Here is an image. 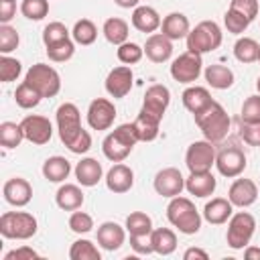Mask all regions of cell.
<instances>
[{
    "label": "cell",
    "instance_id": "1",
    "mask_svg": "<svg viewBox=\"0 0 260 260\" xmlns=\"http://www.w3.org/2000/svg\"><path fill=\"white\" fill-rule=\"evenodd\" d=\"M57 130L61 142L73 152V154H85L91 148V134L81 126V114L75 104L65 102L55 112Z\"/></svg>",
    "mask_w": 260,
    "mask_h": 260
},
{
    "label": "cell",
    "instance_id": "2",
    "mask_svg": "<svg viewBox=\"0 0 260 260\" xmlns=\"http://www.w3.org/2000/svg\"><path fill=\"white\" fill-rule=\"evenodd\" d=\"M193 118H195V124L201 130L203 138L209 140V142H213V144L221 142L228 136V132H230V116L223 110V106L217 104L215 100L205 110H201L199 114H195Z\"/></svg>",
    "mask_w": 260,
    "mask_h": 260
},
{
    "label": "cell",
    "instance_id": "3",
    "mask_svg": "<svg viewBox=\"0 0 260 260\" xmlns=\"http://www.w3.org/2000/svg\"><path fill=\"white\" fill-rule=\"evenodd\" d=\"M167 219L171 221L173 228H177L185 236H193L201 230V213L197 211L195 203L187 197H173L167 205Z\"/></svg>",
    "mask_w": 260,
    "mask_h": 260
},
{
    "label": "cell",
    "instance_id": "4",
    "mask_svg": "<svg viewBox=\"0 0 260 260\" xmlns=\"http://www.w3.org/2000/svg\"><path fill=\"white\" fill-rule=\"evenodd\" d=\"M138 142V136H136V130H134V124H120L116 126L102 142V150H104V156L112 162H122L130 152L132 148L136 146Z\"/></svg>",
    "mask_w": 260,
    "mask_h": 260
},
{
    "label": "cell",
    "instance_id": "5",
    "mask_svg": "<svg viewBox=\"0 0 260 260\" xmlns=\"http://www.w3.org/2000/svg\"><path fill=\"white\" fill-rule=\"evenodd\" d=\"M221 39H223V32H221L217 22L201 20L187 35V51L197 53V55L211 53V51H215L221 45Z\"/></svg>",
    "mask_w": 260,
    "mask_h": 260
},
{
    "label": "cell",
    "instance_id": "6",
    "mask_svg": "<svg viewBox=\"0 0 260 260\" xmlns=\"http://www.w3.org/2000/svg\"><path fill=\"white\" fill-rule=\"evenodd\" d=\"M37 230V217L28 211H6L0 215V234L6 240H30Z\"/></svg>",
    "mask_w": 260,
    "mask_h": 260
},
{
    "label": "cell",
    "instance_id": "7",
    "mask_svg": "<svg viewBox=\"0 0 260 260\" xmlns=\"http://www.w3.org/2000/svg\"><path fill=\"white\" fill-rule=\"evenodd\" d=\"M24 81L32 85L43 98H55L61 91V75L47 63H35L32 67H28Z\"/></svg>",
    "mask_w": 260,
    "mask_h": 260
},
{
    "label": "cell",
    "instance_id": "8",
    "mask_svg": "<svg viewBox=\"0 0 260 260\" xmlns=\"http://www.w3.org/2000/svg\"><path fill=\"white\" fill-rule=\"evenodd\" d=\"M256 232V219L248 211H238L228 219V246L232 250H244Z\"/></svg>",
    "mask_w": 260,
    "mask_h": 260
},
{
    "label": "cell",
    "instance_id": "9",
    "mask_svg": "<svg viewBox=\"0 0 260 260\" xmlns=\"http://www.w3.org/2000/svg\"><path fill=\"white\" fill-rule=\"evenodd\" d=\"M215 146L209 140H195L189 144L187 152H185V165L189 169V173H205L211 171V167L215 165Z\"/></svg>",
    "mask_w": 260,
    "mask_h": 260
},
{
    "label": "cell",
    "instance_id": "10",
    "mask_svg": "<svg viewBox=\"0 0 260 260\" xmlns=\"http://www.w3.org/2000/svg\"><path fill=\"white\" fill-rule=\"evenodd\" d=\"M201 71H203V59H201V55L191 53V51L181 53L171 63V77L175 81H179V83H187L189 85V83L197 81Z\"/></svg>",
    "mask_w": 260,
    "mask_h": 260
},
{
    "label": "cell",
    "instance_id": "11",
    "mask_svg": "<svg viewBox=\"0 0 260 260\" xmlns=\"http://www.w3.org/2000/svg\"><path fill=\"white\" fill-rule=\"evenodd\" d=\"M215 167L219 171V175L228 177V179H236L244 173L246 169V154L240 146H223L217 154H215Z\"/></svg>",
    "mask_w": 260,
    "mask_h": 260
},
{
    "label": "cell",
    "instance_id": "12",
    "mask_svg": "<svg viewBox=\"0 0 260 260\" xmlns=\"http://www.w3.org/2000/svg\"><path fill=\"white\" fill-rule=\"evenodd\" d=\"M116 120V106L108 98H95L87 106V124L91 130H108Z\"/></svg>",
    "mask_w": 260,
    "mask_h": 260
},
{
    "label": "cell",
    "instance_id": "13",
    "mask_svg": "<svg viewBox=\"0 0 260 260\" xmlns=\"http://www.w3.org/2000/svg\"><path fill=\"white\" fill-rule=\"evenodd\" d=\"M22 132H24V138L37 146H43L51 140L53 136V124L49 118L45 116H39V114H30V116H24L22 122Z\"/></svg>",
    "mask_w": 260,
    "mask_h": 260
},
{
    "label": "cell",
    "instance_id": "14",
    "mask_svg": "<svg viewBox=\"0 0 260 260\" xmlns=\"http://www.w3.org/2000/svg\"><path fill=\"white\" fill-rule=\"evenodd\" d=\"M154 191L160 195V197H177L181 195V191L185 189V177L181 175L179 169L175 167H167V169H160L156 175H154Z\"/></svg>",
    "mask_w": 260,
    "mask_h": 260
},
{
    "label": "cell",
    "instance_id": "15",
    "mask_svg": "<svg viewBox=\"0 0 260 260\" xmlns=\"http://www.w3.org/2000/svg\"><path fill=\"white\" fill-rule=\"evenodd\" d=\"M132 85H134V73H132L130 65H118L106 77V91L114 100L126 98L130 93Z\"/></svg>",
    "mask_w": 260,
    "mask_h": 260
},
{
    "label": "cell",
    "instance_id": "16",
    "mask_svg": "<svg viewBox=\"0 0 260 260\" xmlns=\"http://www.w3.org/2000/svg\"><path fill=\"white\" fill-rule=\"evenodd\" d=\"M2 195H4V201L14 205V207H24L30 203L32 199V187L26 179L22 177H12L4 183L2 187Z\"/></svg>",
    "mask_w": 260,
    "mask_h": 260
},
{
    "label": "cell",
    "instance_id": "17",
    "mask_svg": "<svg viewBox=\"0 0 260 260\" xmlns=\"http://www.w3.org/2000/svg\"><path fill=\"white\" fill-rule=\"evenodd\" d=\"M228 199L232 201L234 207H250L256 203L258 199V185L252 181V179H238L230 185V191H228Z\"/></svg>",
    "mask_w": 260,
    "mask_h": 260
},
{
    "label": "cell",
    "instance_id": "18",
    "mask_svg": "<svg viewBox=\"0 0 260 260\" xmlns=\"http://www.w3.org/2000/svg\"><path fill=\"white\" fill-rule=\"evenodd\" d=\"M169 104H171V91H169V87L162 85V83H154L144 93L142 110L148 112V114H154V116L162 118L165 112H167V108H169Z\"/></svg>",
    "mask_w": 260,
    "mask_h": 260
},
{
    "label": "cell",
    "instance_id": "19",
    "mask_svg": "<svg viewBox=\"0 0 260 260\" xmlns=\"http://www.w3.org/2000/svg\"><path fill=\"white\" fill-rule=\"evenodd\" d=\"M132 185H134V171L124 162H116L106 173V187L116 195L128 193L132 189Z\"/></svg>",
    "mask_w": 260,
    "mask_h": 260
},
{
    "label": "cell",
    "instance_id": "20",
    "mask_svg": "<svg viewBox=\"0 0 260 260\" xmlns=\"http://www.w3.org/2000/svg\"><path fill=\"white\" fill-rule=\"evenodd\" d=\"M95 240H98L100 248H104V250H108V252L120 250L122 244L126 242V228H122V225L116 223V221H104V223L98 228Z\"/></svg>",
    "mask_w": 260,
    "mask_h": 260
},
{
    "label": "cell",
    "instance_id": "21",
    "mask_svg": "<svg viewBox=\"0 0 260 260\" xmlns=\"http://www.w3.org/2000/svg\"><path fill=\"white\" fill-rule=\"evenodd\" d=\"M144 55L152 63H165L173 57V41L162 32H152L144 43Z\"/></svg>",
    "mask_w": 260,
    "mask_h": 260
},
{
    "label": "cell",
    "instance_id": "22",
    "mask_svg": "<svg viewBox=\"0 0 260 260\" xmlns=\"http://www.w3.org/2000/svg\"><path fill=\"white\" fill-rule=\"evenodd\" d=\"M234 215V205L225 197H213L203 207V219L211 225H221Z\"/></svg>",
    "mask_w": 260,
    "mask_h": 260
},
{
    "label": "cell",
    "instance_id": "23",
    "mask_svg": "<svg viewBox=\"0 0 260 260\" xmlns=\"http://www.w3.org/2000/svg\"><path fill=\"white\" fill-rule=\"evenodd\" d=\"M102 177H104L102 162H98L91 156H85L75 165V179L81 187H95L102 181Z\"/></svg>",
    "mask_w": 260,
    "mask_h": 260
},
{
    "label": "cell",
    "instance_id": "24",
    "mask_svg": "<svg viewBox=\"0 0 260 260\" xmlns=\"http://www.w3.org/2000/svg\"><path fill=\"white\" fill-rule=\"evenodd\" d=\"M191 30V24H189V18L183 14V12H169L162 22H160V32L171 39V41H179V39H187Z\"/></svg>",
    "mask_w": 260,
    "mask_h": 260
},
{
    "label": "cell",
    "instance_id": "25",
    "mask_svg": "<svg viewBox=\"0 0 260 260\" xmlns=\"http://www.w3.org/2000/svg\"><path fill=\"white\" fill-rule=\"evenodd\" d=\"M85 201V195L81 191L79 185H73V183H65L57 189L55 193V203L59 209L63 211H75V209H81Z\"/></svg>",
    "mask_w": 260,
    "mask_h": 260
},
{
    "label": "cell",
    "instance_id": "26",
    "mask_svg": "<svg viewBox=\"0 0 260 260\" xmlns=\"http://www.w3.org/2000/svg\"><path fill=\"white\" fill-rule=\"evenodd\" d=\"M215 187H217V181L211 175V171H205V173H189V177L185 179V189L191 195L201 197V199L213 195Z\"/></svg>",
    "mask_w": 260,
    "mask_h": 260
},
{
    "label": "cell",
    "instance_id": "27",
    "mask_svg": "<svg viewBox=\"0 0 260 260\" xmlns=\"http://www.w3.org/2000/svg\"><path fill=\"white\" fill-rule=\"evenodd\" d=\"M160 120L158 116L154 114H148L140 108L136 120L132 122L134 124V130H136V136H138V142H152L156 136H158V128H160Z\"/></svg>",
    "mask_w": 260,
    "mask_h": 260
},
{
    "label": "cell",
    "instance_id": "28",
    "mask_svg": "<svg viewBox=\"0 0 260 260\" xmlns=\"http://www.w3.org/2000/svg\"><path fill=\"white\" fill-rule=\"evenodd\" d=\"M160 16H158V12L152 8V6H136L134 8V12H132V26L136 28V30H140V32H148V35H152V32H156L158 28H160Z\"/></svg>",
    "mask_w": 260,
    "mask_h": 260
},
{
    "label": "cell",
    "instance_id": "29",
    "mask_svg": "<svg viewBox=\"0 0 260 260\" xmlns=\"http://www.w3.org/2000/svg\"><path fill=\"white\" fill-rule=\"evenodd\" d=\"M181 100H183V106H185L193 116L199 114L201 110H205V108L213 102L209 89H207V87H201V85H189V87L181 93Z\"/></svg>",
    "mask_w": 260,
    "mask_h": 260
},
{
    "label": "cell",
    "instance_id": "30",
    "mask_svg": "<svg viewBox=\"0 0 260 260\" xmlns=\"http://www.w3.org/2000/svg\"><path fill=\"white\" fill-rule=\"evenodd\" d=\"M203 75H205L207 85L213 87V89H230L234 85V81H236L234 71L230 67H225V65H219V63L207 65Z\"/></svg>",
    "mask_w": 260,
    "mask_h": 260
},
{
    "label": "cell",
    "instance_id": "31",
    "mask_svg": "<svg viewBox=\"0 0 260 260\" xmlns=\"http://www.w3.org/2000/svg\"><path fill=\"white\" fill-rule=\"evenodd\" d=\"M43 177L49 181V183H63L69 173H71V162L65 158V156H49L45 162H43Z\"/></svg>",
    "mask_w": 260,
    "mask_h": 260
},
{
    "label": "cell",
    "instance_id": "32",
    "mask_svg": "<svg viewBox=\"0 0 260 260\" xmlns=\"http://www.w3.org/2000/svg\"><path fill=\"white\" fill-rule=\"evenodd\" d=\"M150 244L154 254L169 256L177 250V234L171 228H154L150 232Z\"/></svg>",
    "mask_w": 260,
    "mask_h": 260
},
{
    "label": "cell",
    "instance_id": "33",
    "mask_svg": "<svg viewBox=\"0 0 260 260\" xmlns=\"http://www.w3.org/2000/svg\"><path fill=\"white\" fill-rule=\"evenodd\" d=\"M102 32H104V37H106V41H108V43H112V45H116V47H118V45H122V43H126V41H128L130 28H128V22H126L124 18L112 16V18H108V20L104 22Z\"/></svg>",
    "mask_w": 260,
    "mask_h": 260
},
{
    "label": "cell",
    "instance_id": "34",
    "mask_svg": "<svg viewBox=\"0 0 260 260\" xmlns=\"http://www.w3.org/2000/svg\"><path fill=\"white\" fill-rule=\"evenodd\" d=\"M258 53H260V45L252 39V37H240L234 45V57L240 63H254L258 61Z\"/></svg>",
    "mask_w": 260,
    "mask_h": 260
},
{
    "label": "cell",
    "instance_id": "35",
    "mask_svg": "<svg viewBox=\"0 0 260 260\" xmlns=\"http://www.w3.org/2000/svg\"><path fill=\"white\" fill-rule=\"evenodd\" d=\"M124 228H126V232L130 236H150V232L154 230L150 215H146L144 211H132L126 217V225Z\"/></svg>",
    "mask_w": 260,
    "mask_h": 260
},
{
    "label": "cell",
    "instance_id": "36",
    "mask_svg": "<svg viewBox=\"0 0 260 260\" xmlns=\"http://www.w3.org/2000/svg\"><path fill=\"white\" fill-rule=\"evenodd\" d=\"M71 37H73V41H75L77 45L87 47V45L95 43V39H98V26H95L89 18H81V20H77V22L73 24Z\"/></svg>",
    "mask_w": 260,
    "mask_h": 260
},
{
    "label": "cell",
    "instance_id": "37",
    "mask_svg": "<svg viewBox=\"0 0 260 260\" xmlns=\"http://www.w3.org/2000/svg\"><path fill=\"white\" fill-rule=\"evenodd\" d=\"M69 258L71 260H102V254L98 250V246L91 240L79 238L71 244L69 248Z\"/></svg>",
    "mask_w": 260,
    "mask_h": 260
},
{
    "label": "cell",
    "instance_id": "38",
    "mask_svg": "<svg viewBox=\"0 0 260 260\" xmlns=\"http://www.w3.org/2000/svg\"><path fill=\"white\" fill-rule=\"evenodd\" d=\"M41 100H43V95H41L32 85H28L26 81H22V83L16 87V91H14V102H16V106L22 108V110H32V108H37V106L41 104Z\"/></svg>",
    "mask_w": 260,
    "mask_h": 260
},
{
    "label": "cell",
    "instance_id": "39",
    "mask_svg": "<svg viewBox=\"0 0 260 260\" xmlns=\"http://www.w3.org/2000/svg\"><path fill=\"white\" fill-rule=\"evenodd\" d=\"M24 140L22 126L16 122H2L0 124V144L4 148H16Z\"/></svg>",
    "mask_w": 260,
    "mask_h": 260
},
{
    "label": "cell",
    "instance_id": "40",
    "mask_svg": "<svg viewBox=\"0 0 260 260\" xmlns=\"http://www.w3.org/2000/svg\"><path fill=\"white\" fill-rule=\"evenodd\" d=\"M75 53V41L71 39H65V41H59V43H53L47 47V57L55 63H65L73 57Z\"/></svg>",
    "mask_w": 260,
    "mask_h": 260
},
{
    "label": "cell",
    "instance_id": "41",
    "mask_svg": "<svg viewBox=\"0 0 260 260\" xmlns=\"http://www.w3.org/2000/svg\"><path fill=\"white\" fill-rule=\"evenodd\" d=\"M118 61L124 63V65H136L142 57H144V47H140L138 43H132V41H126L122 45H118Z\"/></svg>",
    "mask_w": 260,
    "mask_h": 260
},
{
    "label": "cell",
    "instance_id": "42",
    "mask_svg": "<svg viewBox=\"0 0 260 260\" xmlns=\"http://www.w3.org/2000/svg\"><path fill=\"white\" fill-rule=\"evenodd\" d=\"M20 12L28 20H43L49 14V0H22Z\"/></svg>",
    "mask_w": 260,
    "mask_h": 260
},
{
    "label": "cell",
    "instance_id": "43",
    "mask_svg": "<svg viewBox=\"0 0 260 260\" xmlns=\"http://www.w3.org/2000/svg\"><path fill=\"white\" fill-rule=\"evenodd\" d=\"M22 71V63L14 57H8V55H2L0 57V81L2 83H8V81H14L18 79Z\"/></svg>",
    "mask_w": 260,
    "mask_h": 260
},
{
    "label": "cell",
    "instance_id": "44",
    "mask_svg": "<svg viewBox=\"0 0 260 260\" xmlns=\"http://www.w3.org/2000/svg\"><path fill=\"white\" fill-rule=\"evenodd\" d=\"M240 122H246V124L260 122V93L244 100L242 110H240Z\"/></svg>",
    "mask_w": 260,
    "mask_h": 260
},
{
    "label": "cell",
    "instance_id": "45",
    "mask_svg": "<svg viewBox=\"0 0 260 260\" xmlns=\"http://www.w3.org/2000/svg\"><path fill=\"white\" fill-rule=\"evenodd\" d=\"M223 24H225L228 32H232V35H242V32L250 26V20H248L244 14H240L238 10L228 8V12L223 14Z\"/></svg>",
    "mask_w": 260,
    "mask_h": 260
},
{
    "label": "cell",
    "instance_id": "46",
    "mask_svg": "<svg viewBox=\"0 0 260 260\" xmlns=\"http://www.w3.org/2000/svg\"><path fill=\"white\" fill-rule=\"evenodd\" d=\"M69 30H67V26L63 24V22H59V20H55V22H49L45 28H43V43H45V47H49V45H53V43H59V41H65V39H69Z\"/></svg>",
    "mask_w": 260,
    "mask_h": 260
},
{
    "label": "cell",
    "instance_id": "47",
    "mask_svg": "<svg viewBox=\"0 0 260 260\" xmlns=\"http://www.w3.org/2000/svg\"><path fill=\"white\" fill-rule=\"evenodd\" d=\"M69 230L75 232V234H89L93 230V217L85 211H79L75 209L71 215H69Z\"/></svg>",
    "mask_w": 260,
    "mask_h": 260
},
{
    "label": "cell",
    "instance_id": "48",
    "mask_svg": "<svg viewBox=\"0 0 260 260\" xmlns=\"http://www.w3.org/2000/svg\"><path fill=\"white\" fill-rule=\"evenodd\" d=\"M20 43V37L16 32V28H12L10 24H0V53L8 55L12 53Z\"/></svg>",
    "mask_w": 260,
    "mask_h": 260
},
{
    "label": "cell",
    "instance_id": "49",
    "mask_svg": "<svg viewBox=\"0 0 260 260\" xmlns=\"http://www.w3.org/2000/svg\"><path fill=\"white\" fill-rule=\"evenodd\" d=\"M240 136L246 144L260 146V122H254V124L240 122Z\"/></svg>",
    "mask_w": 260,
    "mask_h": 260
},
{
    "label": "cell",
    "instance_id": "50",
    "mask_svg": "<svg viewBox=\"0 0 260 260\" xmlns=\"http://www.w3.org/2000/svg\"><path fill=\"white\" fill-rule=\"evenodd\" d=\"M230 8H234V10H238L240 14H244L250 22L258 16V0H232V4H230Z\"/></svg>",
    "mask_w": 260,
    "mask_h": 260
},
{
    "label": "cell",
    "instance_id": "51",
    "mask_svg": "<svg viewBox=\"0 0 260 260\" xmlns=\"http://www.w3.org/2000/svg\"><path fill=\"white\" fill-rule=\"evenodd\" d=\"M130 248L140 256H148L154 252L150 244V236H130Z\"/></svg>",
    "mask_w": 260,
    "mask_h": 260
},
{
    "label": "cell",
    "instance_id": "52",
    "mask_svg": "<svg viewBox=\"0 0 260 260\" xmlns=\"http://www.w3.org/2000/svg\"><path fill=\"white\" fill-rule=\"evenodd\" d=\"M37 258H41L39 252H35V250L28 248V246H20V248H16V250H10V252L4 256V260H37Z\"/></svg>",
    "mask_w": 260,
    "mask_h": 260
},
{
    "label": "cell",
    "instance_id": "53",
    "mask_svg": "<svg viewBox=\"0 0 260 260\" xmlns=\"http://www.w3.org/2000/svg\"><path fill=\"white\" fill-rule=\"evenodd\" d=\"M16 14V0H0V22L8 24Z\"/></svg>",
    "mask_w": 260,
    "mask_h": 260
},
{
    "label": "cell",
    "instance_id": "54",
    "mask_svg": "<svg viewBox=\"0 0 260 260\" xmlns=\"http://www.w3.org/2000/svg\"><path fill=\"white\" fill-rule=\"evenodd\" d=\"M183 258L185 260H207L209 254L205 250H201V248H187L185 254H183Z\"/></svg>",
    "mask_w": 260,
    "mask_h": 260
},
{
    "label": "cell",
    "instance_id": "55",
    "mask_svg": "<svg viewBox=\"0 0 260 260\" xmlns=\"http://www.w3.org/2000/svg\"><path fill=\"white\" fill-rule=\"evenodd\" d=\"M244 258H246V260H260V248L246 246V250H244Z\"/></svg>",
    "mask_w": 260,
    "mask_h": 260
},
{
    "label": "cell",
    "instance_id": "56",
    "mask_svg": "<svg viewBox=\"0 0 260 260\" xmlns=\"http://www.w3.org/2000/svg\"><path fill=\"white\" fill-rule=\"evenodd\" d=\"M114 2H116L120 8H136V6H140V4H138L140 0H114Z\"/></svg>",
    "mask_w": 260,
    "mask_h": 260
},
{
    "label": "cell",
    "instance_id": "57",
    "mask_svg": "<svg viewBox=\"0 0 260 260\" xmlns=\"http://www.w3.org/2000/svg\"><path fill=\"white\" fill-rule=\"evenodd\" d=\"M256 89H258V93H260V77L256 79Z\"/></svg>",
    "mask_w": 260,
    "mask_h": 260
},
{
    "label": "cell",
    "instance_id": "58",
    "mask_svg": "<svg viewBox=\"0 0 260 260\" xmlns=\"http://www.w3.org/2000/svg\"><path fill=\"white\" fill-rule=\"evenodd\" d=\"M258 63H260V53H258Z\"/></svg>",
    "mask_w": 260,
    "mask_h": 260
}]
</instances>
